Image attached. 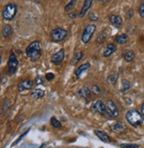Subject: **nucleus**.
Returning <instances> with one entry per match:
<instances>
[{"instance_id": "obj_32", "label": "nucleus", "mask_w": 144, "mask_h": 148, "mask_svg": "<svg viewBox=\"0 0 144 148\" xmlns=\"http://www.w3.org/2000/svg\"><path fill=\"white\" fill-rule=\"evenodd\" d=\"M92 91H93V93H95V95H98L99 93H101V89H100V87L97 85H94L92 87Z\"/></svg>"}, {"instance_id": "obj_30", "label": "nucleus", "mask_w": 144, "mask_h": 148, "mask_svg": "<svg viewBox=\"0 0 144 148\" xmlns=\"http://www.w3.org/2000/svg\"><path fill=\"white\" fill-rule=\"evenodd\" d=\"M139 14L141 18H144V2L141 3L139 5Z\"/></svg>"}, {"instance_id": "obj_35", "label": "nucleus", "mask_w": 144, "mask_h": 148, "mask_svg": "<svg viewBox=\"0 0 144 148\" xmlns=\"http://www.w3.org/2000/svg\"><path fill=\"white\" fill-rule=\"evenodd\" d=\"M88 19H89V20H91V21H97V20H98V17L95 14V13H93V12H90V13H89V17H88Z\"/></svg>"}, {"instance_id": "obj_1", "label": "nucleus", "mask_w": 144, "mask_h": 148, "mask_svg": "<svg viewBox=\"0 0 144 148\" xmlns=\"http://www.w3.org/2000/svg\"><path fill=\"white\" fill-rule=\"evenodd\" d=\"M26 55L32 62H36L42 56V44L40 41L32 42L26 49Z\"/></svg>"}, {"instance_id": "obj_19", "label": "nucleus", "mask_w": 144, "mask_h": 148, "mask_svg": "<svg viewBox=\"0 0 144 148\" xmlns=\"http://www.w3.org/2000/svg\"><path fill=\"white\" fill-rule=\"evenodd\" d=\"M43 95H44V91L43 89H40V88L34 89L30 93V97L33 100H39V99L43 98Z\"/></svg>"}, {"instance_id": "obj_13", "label": "nucleus", "mask_w": 144, "mask_h": 148, "mask_svg": "<svg viewBox=\"0 0 144 148\" xmlns=\"http://www.w3.org/2000/svg\"><path fill=\"white\" fill-rule=\"evenodd\" d=\"M92 4H93V0H84V3L82 5V7L81 9L80 12L78 13V17L82 19L86 15V13L88 12V11L90 9Z\"/></svg>"}, {"instance_id": "obj_11", "label": "nucleus", "mask_w": 144, "mask_h": 148, "mask_svg": "<svg viewBox=\"0 0 144 148\" xmlns=\"http://www.w3.org/2000/svg\"><path fill=\"white\" fill-rule=\"evenodd\" d=\"M90 64L89 63H85L82 64V65H80L79 67H77L75 72H74V75L76 78H80L85 72H87L89 69H90Z\"/></svg>"}, {"instance_id": "obj_41", "label": "nucleus", "mask_w": 144, "mask_h": 148, "mask_svg": "<svg viewBox=\"0 0 144 148\" xmlns=\"http://www.w3.org/2000/svg\"><path fill=\"white\" fill-rule=\"evenodd\" d=\"M0 64H1V58H0Z\"/></svg>"}, {"instance_id": "obj_17", "label": "nucleus", "mask_w": 144, "mask_h": 148, "mask_svg": "<svg viewBox=\"0 0 144 148\" xmlns=\"http://www.w3.org/2000/svg\"><path fill=\"white\" fill-rule=\"evenodd\" d=\"M122 57L126 62H132L135 57V53L134 50H131V49L124 50L122 53Z\"/></svg>"}, {"instance_id": "obj_6", "label": "nucleus", "mask_w": 144, "mask_h": 148, "mask_svg": "<svg viewBox=\"0 0 144 148\" xmlns=\"http://www.w3.org/2000/svg\"><path fill=\"white\" fill-rule=\"evenodd\" d=\"M19 66V61L16 57V55L14 52H11L8 58V72L11 75L16 73Z\"/></svg>"}, {"instance_id": "obj_33", "label": "nucleus", "mask_w": 144, "mask_h": 148, "mask_svg": "<svg viewBox=\"0 0 144 148\" xmlns=\"http://www.w3.org/2000/svg\"><path fill=\"white\" fill-rule=\"evenodd\" d=\"M133 16H134V10L131 8V9H129L126 11V19L127 20H131V19L133 18Z\"/></svg>"}, {"instance_id": "obj_3", "label": "nucleus", "mask_w": 144, "mask_h": 148, "mask_svg": "<svg viewBox=\"0 0 144 148\" xmlns=\"http://www.w3.org/2000/svg\"><path fill=\"white\" fill-rule=\"evenodd\" d=\"M17 11H18V8L14 3L7 4L2 11L3 19L5 20H8V21L12 20L15 18V16L17 14Z\"/></svg>"}, {"instance_id": "obj_26", "label": "nucleus", "mask_w": 144, "mask_h": 148, "mask_svg": "<svg viewBox=\"0 0 144 148\" xmlns=\"http://www.w3.org/2000/svg\"><path fill=\"white\" fill-rule=\"evenodd\" d=\"M77 3V0H70V1L67 4V5L65 6V11H71L76 5Z\"/></svg>"}, {"instance_id": "obj_9", "label": "nucleus", "mask_w": 144, "mask_h": 148, "mask_svg": "<svg viewBox=\"0 0 144 148\" xmlns=\"http://www.w3.org/2000/svg\"><path fill=\"white\" fill-rule=\"evenodd\" d=\"M91 109L94 112H96L100 115H106V105L102 101H96L93 103Z\"/></svg>"}, {"instance_id": "obj_15", "label": "nucleus", "mask_w": 144, "mask_h": 148, "mask_svg": "<svg viewBox=\"0 0 144 148\" xmlns=\"http://www.w3.org/2000/svg\"><path fill=\"white\" fill-rule=\"evenodd\" d=\"M94 133L96 135V137L103 142L104 143H110L111 142V138L109 137L108 134H106L104 131H102L100 130H96Z\"/></svg>"}, {"instance_id": "obj_38", "label": "nucleus", "mask_w": 144, "mask_h": 148, "mask_svg": "<svg viewBox=\"0 0 144 148\" xmlns=\"http://www.w3.org/2000/svg\"><path fill=\"white\" fill-rule=\"evenodd\" d=\"M141 113L144 116V102L141 104Z\"/></svg>"}, {"instance_id": "obj_23", "label": "nucleus", "mask_w": 144, "mask_h": 148, "mask_svg": "<svg viewBox=\"0 0 144 148\" xmlns=\"http://www.w3.org/2000/svg\"><path fill=\"white\" fill-rule=\"evenodd\" d=\"M2 34L5 38H8L12 35V28L10 25H5L2 29Z\"/></svg>"}, {"instance_id": "obj_25", "label": "nucleus", "mask_w": 144, "mask_h": 148, "mask_svg": "<svg viewBox=\"0 0 144 148\" xmlns=\"http://www.w3.org/2000/svg\"><path fill=\"white\" fill-rule=\"evenodd\" d=\"M118 78H119V75L114 73V74H111L109 77H108V82L111 84V85H115L116 82L118 81Z\"/></svg>"}, {"instance_id": "obj_29", "label": "nucleus", "mask_w": 144, "mask_h": 148, "mask_svg": "<svg viewBox=\"0 0 144 148\" xmlns=\"http://www.w3.org/2000/svg\"><path fill=\"white\" fill-rule=\"evenodd\" d=\"M29 129L28 130H26V131H25L24 133H22V134H21V135H20V136L19 137V139H17L16 141H14V144H12V146H14V145H17V144H18V143H19V142H20V140H21V139H23V137H25L26 135H27V134L29 133Z\"/></svg>"}, {"instance_id": "obj_14", "label": "nucleus", "mask_w": 144, "mask_h": 148, "mask_svg": "<svg viewBox=\"0 0 144 148\" xmlns=\"http://www.w3.org/2000/svg\"><path fill=\"white\" fill-rule=\"evenodd\" d=\"M116 50H117V46L113 43H109V44H107L105 49H104L103 56L104 57H109L112 55L113 53L116 52Z\"/></svg>"}, {"instance_id": "obj_22", "label": "nucleus", "mask_w": 144, "mask_h": 148, "mask_svg": "<svg viewBox=\"0 0 144 148\" xmlns=\"http://www.w3.org/2000/svg\"><path fill=\"white\" fill-rule=\"evenodd\" d=\"M131 87H132V85H131L130 81L127 79H122L121 81V88H120V91L122 93H126L128 92Z\"/></svg>"}, {"instance_id": "obj_37", "label": "nucleus", "mask_w": 144, "mask_h": 148, "mask_svg": "<svg viewBox=\"0 0 144 148\" xmlns=\"http://www.w3.org/2000/svg\"><path fill=\"white\" fill-rule=\"evenodd\" d=\"M98 1L103 5H107L108 3H110L111 1V0H98Z\"/></svg>"}, {"instance_id": "obj_36", "label": "nucleus", "mask_w": 144, "mask_h": 148, "mask_svg": "<svg viewBox=\"0 0 144 148\" xmlns=\"http://www.w3.org/2000/svg\"><path fill=\"white\" fill-rule=\"evenodd\" d=\"M68 16H69V18L70 19H72V20H74V19H76L77 18V14L75 13V11H69L68 12Z\"/></svg>"}, {"instance_id": "obj_4", "label": "nucleus", "mask_w": 144, "mask_h": 148, "mask_svg": "<svg viewBox=\"0 0 144 148\" xmlns=\"http://www.w3.org/2000/svg\"><path fill=\"white\" fill-rule=\"evenodd\" d=\"M96 31V26L95 24H88L87 25L82 34V42L85 44L88 43L90 42L91 38L93 37L95 32Z\"/></svg>"}, {"instance_id": "obj_20", "label": "nucleus", "mask_w": 144, "mask_h": 148, "mask_svg": "<svg viewBox=\"0 0 144 148\" xmlns=\"http://www.w3.org/2000/svg\"><path fill=\"white\" fill-rule=\"evenodd\" d=\"M129 40V37L126 34H120L119 35H117L114 39V41L116 43L118 44H120V45H123V44H126Z\"/></svg>"}, {"instance_id": "obj_34", "label": "nucleus", "mask_w": 144, "mask_h": 148, "mask_svg": "<svg viewBox=\"0 0 144 148\" xmlns=\"http://www.w3.org/2000/svg\"><path fill=\"white\" fill-rule=\"evenodd\" d=\"M35 84L36 85H43V78L41 77V76H37L35 79Z\"/></svg>"}, {"instance_id": "obj_12", "label": "nucleus", "mask_w": 144, "mask_h": 148, "mask_svg": "<svg viewBox=\"0 0 144 148\" xmlns=\"http://www.w3.org/2000/svg\"><path fill=\"white\" fill-rule=\"evenodd\" d=\"M109 21L113 26H115V28H121L122 25H123V20H122L121 16L117 15V14L111 15L109 17Z\"/></svg>"}, {"instance_id": "obj_21", "label": "nucleus", "mask_w": 144, "mask_h": 148, "mask_svg": "<svg viewBox=\"0 0 144 148\" xmlns=\"http://www.w3.org/2000/svg\"><path fill=\"white\" fill-rule=\"evenodd\" d=\"M83 57H84V54H83L82 51H78V52H76L74 55H73V57H72V59H71V64L72 65L77 64L78 63H79L83 58Z\"/></svg>"}, {"instance_id": "obj_28", "label": "nucleus", "mask_w": 144, "mask_h": 148, "mask_svg": "<svg viewBox=\"0 0 144 148\" xmlns=\"http://www.w3.org/2000/svg\"><path fill=\"white\" fill-rule=\"evenodd\" d=\"M120 147L121 148H139V145L135 144H121Z\"/></svg>"}, {"instance_id": "obj_16", "label": "nucleus", "mask_w": 144, "mask_h": 148, "mask_svg": "<svg viewBox=\"0 0 144 148\" xmlns=\"http://www.w3.org/2000/svg\"><path fill=\"white\" fill-rule=\"evenodd\" d=\"M111 129L112 131L116 133H122L126 130V126L122 122H116L111 125Z\"/></svg>"}, {"instance_id": "obj_7", "label": "nucleus", "mask_w": 144, "mask_h": 148, "mask_svg": "<svg viewBox=\"0 0 144 148\" xmlns=\"http://www.w3.org/2000/svg\"><path fill=\"white\" fill-rule=\"evenodd\" d=\"M106 115L114 118L119 116V109H118L116 104L111 100L106 103Z\"/></svg>"}, {"instance_id": "obj_24", "label": "nucleus", "mask_w": 144, "mask_h": 148, "mask_svg": "<svg viewBox=\"0 0 144 148\" xmlns=\"http://www.w3.org/2000/svg\"><path fill=\"white\" fill-rule=\"evenodd\" d=\"M107 38V34L104 31H102L98 35H97V38H96V43H103L104 41L106 40Z\"/></svg>"}, {"instance_id": "obj_5", "label": "nucleus", "mask_w": 144, "mask_h": 148, "mask_svg": "<svg viewBox=\"0 0 144 148\" xmlns=\"http://www.w3.org/2000/svg\"><path fill=\"white\" fill-rule=\"evenodd\" d=\"M67 34H68V32L65 29L61 28H54L53 30H51L50 36L52 42L59 43V42L64 41L65 37L67 36Z\"/></svg>"}, {"instance_id": "obj_40", "label": "nucleus", "mask_w": 144, "mask_h": 148, "mask_svg": "<svg viewBox=\"0 0 144 148\" xmlns=\"http://www.w3.org/2000/svg\"><path fill=\"white\" fill-rule=\"evenodd\" d=\"M1 80H2V75L0 73V82H1Z\"/></svg>"}, {"instance_id": "obj_39", "label": "nucleus", "mask_w": 144, "mask_h": 148, "mask_svg": "<svg viewBox=\"0 0 144 148\" xmlns=\"http://www.w3.org/2000/svg\"><path fill=\"white\" fill-rule=\"evenodd\" d=\"M45 147V144H43L40 147H39V148H44Z\"/></svg>"}, {"instance_id": "obj_27", "label": "nucleus", "mask_w": 144, "mask_h": 148, "mask_svg": "<svg viewBox=\"0 0 144 148\" xmlns=\"http://www.w3.org/2000/svg\"><path fill=\"white\" fill-rule=\"evenodd\" d=\"M50 124H51V125L53 126L54 128H56V129H58V128H60L61 127V123L59 122V121L56 118V117H51V119H50Z\"/></svg>"}, {"instance_id": "obj_18", "label": "nucleus", "mask_w": 144, "mask_h": 148, "mask_svg": "<svg viewBox=\"0 0 144 148\" xmlns=\"http://www.w3.org/2000/svg\"><path fill=\"white\" fill-rule=\"evenodd\" d=\"M77 95L81 98H88L91 95V90L88 87H83L77 92Z\"/></svg>"}, {"instance_id": "obj_8", "label": "nucleus", "mask_w": 144, "mask_h": 148, "mask_svg": "<svg viewBox=\"0 0 144 148\" xmlns=\"http://www.w3.org/2000/svg\"><path fill=\"white\" fill-rule=\"evenodd\" d=\"M65 59V49H61L58 51H57L56 53H54L53 55L51 56V63L54 64L55 65H59L63 63Z\"/></svg>"}, {"instance_id": "obj_10", "label": "nucleus", "mask_w": 144, "mask_h": 148, "mask_svg": "<svg viewBox=\"0 0 144 148\" xmlns=\"http://www.w3.org/2000/svg\"><path fill=\"white\" fill-rule=\"evenodd\" d=\"M32 88H33V82L30 79H23L18 85V91L20 93L29 91Z\"/></svg>"}, {"instance_id": "obj_31", "label": "nucleus", "mask_w": 144, "mask_h": 148, "mask_svg": "<svg viewBox=\"0 0 144 148\" xmlns=\"http://www.w3.org/2000/svg\"><path fill=\"white\" fill-rule=\"evenodd\" d=\"M54 78H55V75H54V73H52V72H48L45 75V78L48 80V81H51V80H53Z\"/></svg>"}, {"instance_id": "obj_2", "label": "nucleus", "mask_w": 144, "mask_h": 148, "mask_svg": "<svg viewBox=\"0 0 144 148\" xmlns=\"http://www.w3.org/2000/svg\"><path fill=\"white\" fill-rule=\"evenodd\" d=\"M126 119L132 126H139L143 123L144 116L137 109H130L126 114Z\"/></svg>"}]
</instances>
